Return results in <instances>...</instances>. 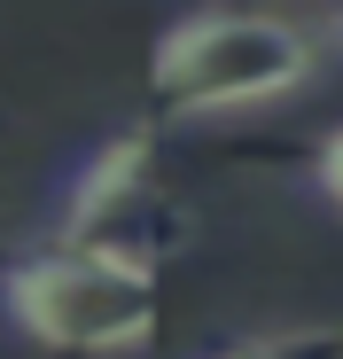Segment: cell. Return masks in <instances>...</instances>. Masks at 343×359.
Here are the masks:
<instances>
[{
    "mask_svg": "<svg viewBox=\"0 0 343 359\" xmlns=\"http://www.w3.org/2000/svg\"><path fill=\"white\" fill-rule=\"evenodd\" d=\"M0 313H8V328L24 344L118 359V351H141L156 336V273L47 243L24 258H0Z\"/></svg>",
    "mask_w": 343,
    "mask_h": 359,
    "instance_id": "obj_1",
    "label": "cell"
},
{
    "mask_svg": "<svg viewBox=\"0 0 343 359\" xmlns=\"http://www.w3.org/2000/svg\"><path fill=\"white\" fill-rule=\"evenodd\" d=\"M312 79V39L281 16H188L156 39L148 102L156 117H218L297 94Z\"/></svg>",
    "mask_w": 343,
    "mask_h": 359,
    "instance_id": "obj_2",
    "label": "cell"
},
{
    "mask_svg": "<svg viewBox=\"0 0 343 359\" xmlns=\"http://www.w3.org/2000/svg\"><path fill=\"white\" fill-rule=\"evenodd\" d=\"M63 250H94V258H125L148 266L180 243V211L164 196V172H156V133H118L78 180H71V203H63Z\"/></svg>",
    "mask_w": 343,
    "mask_h": 359,
    "instance_id": "obj_3",
    "label": "cell"
},
{
    "mask_svg": "<svg viewBox=\"0 0 343 359\" xmlns=\"http://www.w3.org/2000/svg\"><path fill=\"white\" fill-rule=\"evenodd\" d=\"M312 188H320V196L343 211V126H335V133L312 149Z\"/></svg>",
    "mask_w": 343,
    "mask_h": 359,
    "instance_id": "obj_4",
    "label": "cell"
},
{
    "mask_svg": "<svg viewBox=\"0 0 343 359\" xmlns=\"http://www.w3.org/2000/svg\"><path fill=\"white\" fill-rule=\"evenodd\" d=\"M226 359H343L335 336H297V344H250V351H226Z\"/></svg>",
    "mask_w": 343,
    "mask_h": 359,
    "instance_id": "obj_5",
    "label": "cell"
},
{
    "mask_svg": "<svg viewBox=\"0 0 343 359\" xmlns=\"http://www.w3.org/2000/svg\"><path fill=\"white\" fill-rule=\"evenodd\" d=\"M335 39H343V16H335Z\"/></svg>",
    "mask_w": 343,
    "mask_h": 359,
    "instance_id": "obj_6",
    "label": "cell"
}]
</instances>
